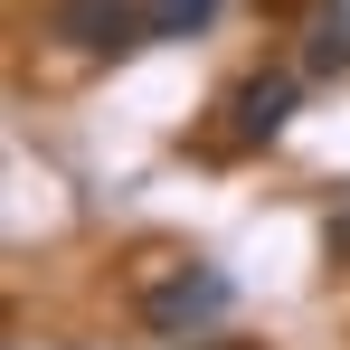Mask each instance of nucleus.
Returning a JSON list of instances; mask_svg holds the SVG:
<instances>
[{"instance_id":"7","label":"nucleus","mask_w":350,"mask_h":350,"mask_svg":"<svg viewBox=\"0 0 350 350\" xmlns=\"http://www.w3.org/2000/svg\"><path fill=\"white\" fill-rule=\"evenodd\" d=\"M218 350H237V341H218Z\"/></svg>"},{"instance_id":"2","label":"nucleus","mask_w":350,"mask_h":350,"mask_svg":"<svg viewBox=\"0 0 350 350\" xmlns=\"http://www.w3.org/2000/svg\"><path fill=\"white\" fill-rule=\"evenodd\" d=\"M228 303V275H171V284L142 293V312H152V332H180V322H208Z\"/></svg>"},{"instance_id":"5","label":"nucleus","mask_w":350,"mask_h":350,"mask_svg":"<svg viewBox=\"0 0 350 350\" xmlns=\"http://www.w3.org/2000/svg\"><path fill=\"white\" fill-rule=\"evenodd\" d=\"M142 19H152V38H199L218 19V0H142Z\"/></svg>"},{"instance_id":"4","label":"nucleus","mask_w":350,"mask_h":350,"mask_svg":"<svg viewBox=\"0 0 350 350\" xmlns=\"http://www.w3.org/2000/svg\"><path fill=\"white\" fill-rule=\"evenodd\" d=\"M303 66H312V76H341V66H350V0H312V29H303Z\"/></svg>"},{"instance_id":"1","label":"nucleus","mask_w":350,"mask_h":350,"mask_svg":"<svg viewBox=\"0 0 350 350\" xmlns=\"http://www.w3.org/2000/svg\"><path fill=\"white\" fill-rule=\"evenodd\" d=\"M48 38L85 48V57H123V48L152 38V19H142V0H57L48 10Z\"/></svg>"},{"instance_id":"3","label":"nucleus","mask_w":350,"mask_h":350,"mask_svg":"<svg viewBox=\"0 0 350 350\" xmlns=\"http://www.w3.org/2000/svg\"><path fill=\"white\" fill-rule=\"evenodd\" d=\"M293 114V76H256V85H237V133L246 142H275Z\"/></svg>"},{"instance_id":"6","label":"nucleus","mask_w":350,"mask_h":350,"mask_svg":"<svg viewBox=\"0 0 350 350\" xmlns=\"http://www.w3.org/2000/svg\"><path fill=\"white\" fill-rule=\"evenodd\" d=\"M332 256H341V265H350V208H341V218H332Z\"/></svg>"}]
</instances>
